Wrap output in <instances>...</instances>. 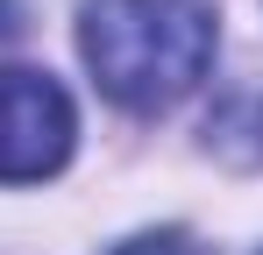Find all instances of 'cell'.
Returning a JSON list of instances; mask_svg holds the SVG:
<instances>
[{
  "instance_id": "1",
  "label": "cell",
  "mask_w": 263,
  "mask_h": 255,
  "mask_svg": "<svg viewBox=\"0 0 263 255\" xmlns=\"http://www.w3.org/2000/svg\"><path fill=\"white\" fill-rule=\"evenodd\" d=\"M79 50L114 107L164 114L214 64V7L206 0H86Z\"/></svg>"
},
{
  "instance_id": "2",
  "label": "cell",
  "mask_w": 263,
  "mask_h": 255,
  "mask_svg": "<svg viewBox=\"0 0 263 255\" xmlns=\"http://www.w3.org/2000/svg\"><path fill=\"white\" fill-rule=\"evenodd\" d=\"M79 114L50 71H0V184L57 177L71 156Z\"/></svg>"
},
{
  "instance_id": "3",
  "label": "cell",
  "mask_w": 263,
  "mask_h": 255,
  "mask_svg": "<svg viewBox=\"0 0 263 255\" xmlns=\"http://www.w3.org/2000/svg\"><path fill=\"white\" fill-rule=\"evenodd\" d=\"M114 255H206L192 234H135V241H121Z\"/></svg>"
},
{
  "instance_id": "4",
  "label": "cell",
  "mask_w": 263,
  "mask_h": 255,
  "mask_svg": "<svg viewBox=\"0 0 263 255\" xmlns=\"http://www.w3.org/2000/svg\"><path fill=\"white\" fill-rule=\"evenodd\" d=\"M0 42H14V7L0 0Z\"/></svg>"
}]
</instances>
